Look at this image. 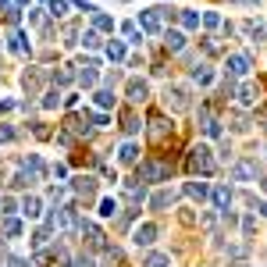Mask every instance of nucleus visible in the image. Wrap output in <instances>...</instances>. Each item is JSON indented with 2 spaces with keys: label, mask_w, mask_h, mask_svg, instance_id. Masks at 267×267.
I'll return each mask as SVG.
<instances>
[{
  "label": "nucleus",
  "mask_w": 267,
  "mask_h": 267,
  "mask_svg": "<svg viewBox=\"0 0 267 267\" xmlns=\"http://www.w3.org/2000/svg\"><path fill=\"white\" fill-rule=\"evenodd\" d=\"M189 171L193 175H210L214 171V161H210L207 146H193V154H189Z\"/></svg>",
  "instance_id": "f257e3e1"
},
{
  "label": "nucleus",
  "mask_w": 267,
  "mask_h": 267,
  "mask_svg": "<svg viewBox=\"0 0 267 267\" xmlns=\"http://www.w3.org/2000/svg\"><path fill=\"white\" fill-rule=\"evenodd\" d=\"M168 175H171V171H168L164 164H143V168H139V178H143V182H161V178H168Z\"/></svg>",
  "instance_id": "f03ea898"
},
{
  "label": "nucleus",
  "mask_w": 267,
  "mask_h": 267,
  "mask_svg": "<svg viewBox=\"0 0 267 267\" xmlns=\"http://www.w3.org/2000/svg\"><path fill=\"white\" fill-rule=\"evenodd\" d=\"M139 25H143V32L157 36V32H161V11H143V15H139Z\"/></svg>",
  "instance_id": "7ed1b4c3"
},
{
  "label": "nucleus",
  "mask_w": 267,
  "mask_h": 267,
  "mask_svg": "<svg viewBox=\"0 0 267 267\" xmlns=\"http://www.w3.org/2000/svg\"><path fill=\"white\" fill-rule=\"evenodd\" d=\"M256 175H260L256 161H239V164H235V178H239V182H253Z\"/></svg>",
  "instance_id": "20e7f679"
},
{
  "label": "nucleus",
  "mask_w": 267,
  "mask_h": 267,
  "mask_svg": "<svg viewBox=\"0 0 267 267\" xmlns=\"http://www.w3.org/2000/svg\"><path fill=\"white\" fill-rule=\"evenodd\" d=\"M82 235H86V242L93 246V249H103V232L96 224H82Z\"/></svg>",
  "instance_id": "39448f33"
},
{
  "label": "nucleus",
  "mask_w": 267,
  "mask_h": 267,
  "mask_svg": "<svg viewBox=\"0 0 267 267\" xmlns=\"http://www.w3.org/2000/svg\"><path fill=\"white\" fill-rule=\"evenodd\" d=\"M146 96H150V86H146V82H139V79H132V82H128V100L143 103Z\"/></svg>",
  "instance_id": "423d86ee"
},
{
  "label": "nucleus",
  "mask_w": 267,
  "mask_h": 267,
  "mask_svg": "<svg viewBox=\"0 0 267 267\" xmlns=\"http://www.w3.org/2000/svg\"><path fill=\"white\" fill-rule=\"evenodd\" d=\"M214 203H217V210H224V214H228V207H232V189L217 185V189H214Z\"/></svg>",
  "instance_id": "0eeeda50"
},
{
  "label": "nucleus",
  "mask_w": 267,
  "mask_h": 267,
  "mask_svg": "<svg viewBox=\"0 0 267 267\" xmlns=\"http://www.w3.org/2000/svg\"><path fill=\"white\" fill-rule=\"evenodd\" d=\"M154 235H157L154 224H139V228H136V242H139V246H150V242H154Z\"/></svg>",
  "instance_id": "6e6552de"
},
{
  "label": "nucleus",
  "mask_w": 267,
  "mask_h": 267,
  "mask_svg": "<svg viewBox=\"0 0 267 267\" xmlns=\"http://www.w3.org/2000/svg\"><path fill=\"white\" fill-rule=\"evenodd\" d=\"M228 71H232V75H246L249 71V61L242 54H232V57H228Z\"/></svg>",
  "instance_id": "1a4fd4ad"
},
{
  "label": "nucleus",
  "mask_w": 267,
  "mask_h": 267,
  "mask_svg": "<svg viewBox=\"0 0 267 267\" xmlns=\"http://www.w3.org/2000/svg\"><path fill=\"white\" fill-rule=\"evenodd\" d=\"M79 82H82V86H96V61H86V68H82V75H79Z\"/></svg>",
  "instance_id": "9d476101"
},
{
  "label": "nucleus",
  "mask_w": 267,
  "mask_h": 267,
  "mask_svg": "<svg viewBox=\"0 0 267 267\" xmlns=\"http://www.w3.org/2000/svg\"><path fill=\"white\" fill-rule=\"evenodd\" d=\"M168 103H175V110H185V107H189V103H185V89H178V86L168 89Z\"/></svg>",
  "instance_id": "9b49d317"
},
{
  "label": "nucleus",
  "mask_w": 267,
  "mask_h": 267,
  "mask_svg": "<svg viewBox=\"0 0 267 267\" xmlns=\"http://www.w3.org/2000/svg\"><path fill=\"white\" fill-rule=\"evenodd\" d=\"M164 43H168V50L178 54V50L185 47V36H182V32H164Z\"/></svg>",
  "instance_id": "f8f14e48"
},
{
  "label": "nucleus",
  "mask_w": 267,
  "mask_h": 267,
  "mask_svg": "<svg viewBox=\"0 0 267 267\" xmlns=\"http://www.w3.org/2000/svg\"><path fill=\"white\" fill-rule=\"evenodd\" d=\"M75 193H79V196H93V193H96L93 178H75Z\"/></svg>",
  "instance_id": "ddd939ff"
},
{
  "label": "nucleus",
  "mask_w": 267,
  "mask_h": 267,
  "mask_svg": "<svg viewBox=\"0 0 267 267\" xmlns=\"http://www.w3.org/2000/svg\"><path fill=\"white\" fill-rule=\"evenodd\" d=\"M185 193L193 196V200H207V185H203V182H189V185H185Z\"/></svg>",
  "instance_id": "4468645a"
},
{
  "label": "nucleus",
  "mask_w": 267,
  "mask_h": 267,
  "mask_svg": "<svg viewBox=\"0 0 267 267\" xmlns=\"http://www.w3.org/2000/svg\"><path fill=\"white\" fill-rule=\"evenodd\" d=\"M25 217H40V200H36V196H25Z\"/></svg>",
  "instance_id": "2eb2a0df"
},
{
  "label": "nucleus",
  "mask_w": 267,
  "mask_h": 267,
  "mask_svg": "<svg viewBox=\"0 0 267 267\" xmlns=\"http://www.w3.org/2000/svg\"><path fill=\"white\" fill-rule=\"evenodd\" d=\"M242 32H246V36H253V40H263V25H260V22H246V25H242Z\"/></svg>",
  "instance_id": "dca6fc26"
},
{
  "label": "nucleus",
  "mask_w": 267,
  "mask_h": 267,
  "mask_svg": "<svg viewBox=\"0 0 267 267\" xmlns=\"http://www.w3.org/2000/svg\"><path fill=\"white\" fill-rule=\"evenodd\" d=\"M107 57L110 61H125V43H110L107 47Z\"/></svg>",
  "instance_id": "f3484780"
},
{
  "label": "nucleus",
  "mask_w": 267,
  "mask_h": 267,
  "mask_svg": "<svg viewBox=\"0 0 267 267\" xmlns=\"http://www.w3.org/2000/svg\"><path fill=\"white\" fill-rule=\"evenodd\" d=\"M136 154H139V150H136L132 143H125V146H121V154H118V157H121V164H132V161H136Z\"/></svg>",
  "instance_id": "a211bd4d"
},
{
  "label": "nucleus",
  "mask_w": 267,
  "mask_h": 267,
  "mask_svg": "<svg viewBox=\"0 0 267 267\" xmlns=\"http://www.w3.org/2000/svg\"><path fill=\"white\" fill-rule=\"evenodd\" d=\"M4 235H11V239H15V235H22V221L8 217V221H4Z\"/></svg>",
  "instance_id": "6ab92c4d"
},
{
  "label": "nucleus",
  "mask_w": 267,
  "mask_h": 267,
  "mask_svg": "<svg viewBox=\"0 0 267 267\" xmlns=\"http://www.w3.org/2000/svg\"><path fill=\"white\" fill-rule=\"evenodd\" d=\"M171 203H175V193H157V196H154V207H157V210H161V207H171Z\"/></svg>",
  "instance_id": "aec40b11"
},
{
  "label": "nucleus",
  "mask_w": 267,
  "mask_h": 267,
  "mask_svg": "<svg viewBox=\"0 0 267 267\" xmlns=\"http://www.w3.org/2000/svg\"><path fill=\"white\" fill-rule=\"evenodd\" d=\"M50 15H54V18L68 15V0H50Z\"/></svg>",
  "instance_id": "412c9836"
},
{
  "label": "nucleus",
  "mask_w": 267,
  "mask_h": 267,
  "mask_svg": "<svg viewBox=\"0 0 267 267\" xmlns=\"http://www.w3.org/2000/svg\"><path fill=\"white\" fill-rule=\"evenodd\" d=\"M146 267H168V256L164 253H150L146 256Z\"/></svg>",
  "instance_id": "4be33fe9"
},
{
  "label": "nucleus",
  "mask_w": 267,
  "mask_h": 267,
  "mask_svg": "<svg viewBox=\"0 0 267 267\" xmlns=\"http://www.w3.org/2000/svg\"><path fill=\"white\" fill-rule=\"evenodd\" d=\"M182 25H185V29H196V25H200V15H196V11H185V15H182Z\"/></svg>",
  "instance_id": "5701e85b"
},
{
  "label": "nucleus",
  "mask_w": 267,
  "mask_h": 267,
  "mask_svg": "<svg viewBox=\"0 0 267 267\" xmlns=\"http://www.w3.org/2000/svg\"><path fill=\"white\" fill-rule=\"evenodd\" d=\"M100 214H103V217H114V214H118V203H114V200H103V203H100Z\"/></svg>",
  "instance_id": "b1692460"
},
{
  "label": "nucleus",
  "mask_w": 267,
  "mask_h": 267,
  "mask_svg": "<svg viewBox=\"0 0 267 267\" xmlns=\"http://www.w3.org/2000/svg\"><path fill=\"white\" fill-rule=\"evenodd\" d=\"M96 103H100V107H110V103H114V93H110V89H100V93H96Z\"/></svg>",
  "instance_id": "393cba45"
},
{
  "label": "nucleus",
  "mask_w": 267,
  "mask_h": 267,
  "mask_svg": "<svg viewBox=\"0 0 267 267\" xmlns=\"http://www.w3.org/2000/svg\"><path fill=\"white\" fill-rule=\"evenodd\" d=\"M193 79H196V82H203V86H207V82H210V79H214V75H210V68H196V71H193Z\"/></svg>",
  "instance_id": "a878e982"
},
{
  "label": "nucleus",
  "mask_w": 267,
  "mask_h": 267,
  "mask_svg": "<svg viewBox=\"0 0 267 267\" xmlns=\"http://www.w3.org/2000/svg\"><path fill=\"white\" fill-rule=\"evenodd\" d=\"M82 43H86L89 50H96V47H100V36H96V32H86V36H82Z\"/></svg>",
  "instance_id": "bb28decb"
},
{
  "label": "nucleus",
  "mask_w": 267,
  "mask_h": 267,
  "mask_svg": "<svg viewBox=\"0 0 267 267\" xmlns=\"http://www.w3.org/2000/svg\"><path fill=\"white\" fill-rule=\"evenodd\" d=\"M239 100H242V103H253V86H242V89H239Z\"/></svg>",
  "instance_id": "cd10ccee"
},
{
  "label": "nucleus",
  "mask_w": 267,
  "mask_h": 267,
  "mask_svg": "<svg viewBox=\"0 0 267 267\" xmlns=\"http://www.w3.org/2000/svg\"><path fill=\"white\" fill-rule=\"evenodd\" d=\"M143 196H146V189H128V200L132 203H143Z\"/></svg>",
  "instance_id": "c85d7f7f"
},
{
  "label": "nucleus",
  "mask_w": 267,
  "mask_h": 267,
  "mask_svg": "<svg viewBox=\"0 0 267 267\" xmlns=\"http://www.w3.org/2000/svg\"><path fill=\"white\" fill-rule=\"evenodd\" d=\"M96 29H114V22L107 15H96Z\"/></svg>",
  "instance_id": "c756f323"
},
{
  "label": "nucleus",
  "mask_w": 267,
  "mask_h": 267,
  "mask_svg": "<svg viewBox=\"0 0 267 267\" xmlns=\"http://www.w3.org/2000/svg\"><path fill=\"white\" fill-rule=\"evenodd\" d=\"M136 128H139V121H136L132 114H128V118H125V132H136Z\"/></svg>",
  "instance_id": "7c9ffc66"
},
{
  "label": "nucleus",
  "mask_w": 267,
  "mask_h": 267,
  "mask_svg": "<svg viewBox=\"0 0 267 267\" xmlns=\"http://www.w3.org/2000/svg\"><path fill=\"white\" fill-rule=\"evenodd\" d=\"M75 267H93V260H89V256H79V260H75Z\"/></svg>",
  "instance_id": "2f4dec72"
},
{
  "label": "nucleus",
  "mask_w": 267,
  "mask_h": 267,
  "mask_svg": "<svg viewBox=\"0 0 267 267\" xmlns=\"http://www.w3.org/2000/svg\"><path fill=\"white\" fill-rule=\"evenodd\" d=\"M0 139L8 143V139H15V132H11V128H0Z\"/></svg>",
  "instance_id": "473e14b6"
},
{
  "label": "nucleus",
  "mask_w": 267,
  "mask_h": 267,
  "mask_svg": "<svg viewBox=\"0 0 267 267\" xmlns=\"http://www.w3.org/2000/svg\"><path fill=\"white\" fill-rule=\"evenodd\" d=\"M260 210H263V217H267V203H260Z\"/></svg>",
  "instance_id": "72a5a7b5"
}]
</instances>
